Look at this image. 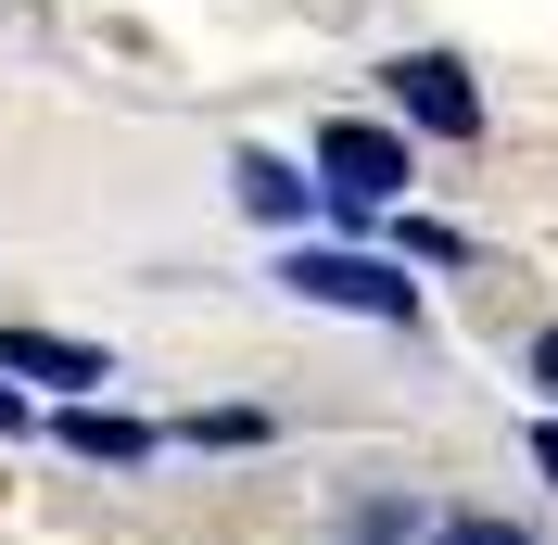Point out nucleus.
Listing matches in <instances>:
<instances>
[{
	"mask_svg": "<svg viewBox=\"0 0 558 545\" xmlns=\"http://www.w3.org/2000/svg\"><path fill=\"white\" fill-rule=\"evenodd\" d=\"M0 368H26V380H102V342H51V330H0Z\"/></svg>",
	"mask_w": 558,
	"mask_h": 545,
	"instance_id": "obj_4",
	"label": "nucleus"
},
{
	"mask_svg": "<svg viewBox=\"0 0 558 545\" xmlns=\"http://www.w3.org/2000/svg\"><path fill=\"white\" fill-rule=\"evenodd\" d=\"M533 470H546V482H558V419H546V432H533Z\"/></svg>",
	"mask_w": 558,
	"mask_h": 545,
	"instance_id": "obj_9",
	"label": "nucleus"
},
{
	"mask_svg": "<svg viewBox=\"0 0 558 545\" xmlns=\"http://www.w3.org/2000/svg\"><path fill=\"white\" fill-rule=\"evenodd\" d=\"M445 545H533V533H508V520H445Z\"/></svg>",
	"mask_w": 558,
	"mask_h": 545,
	"instance_id": "obj_7",
	"label": "nucleus"
},
{
	"mask_svg": "<svg viewBox=\"0 0 558 545\" xmlns=\"http://www.w3.org/2000/svg\"><path fill=\"white\" fill-rule=\"evenodd\" d=\"M317 166H330V204L368 216V204H393V191H407V140H393V128H355V114H343V128L317 140Z\"/></svg>",
	"mask_w": 558,
	"mask_h": 545,
	"instance_id": "obj_2",
	"label": "nucleus"
},
{
	"mask_svg": "<svg viewBox=\"0 0 558 545\" xmlns=\"http://www.w3.org/2000/svg\"><path fill=\"white\" fill-rule=\"evenodd\" d=\"M533 380H546V393H558V330H546V342H533Z\"/></svg>",
	"mask_w": 558,
	"mask_h": 545,
	"instance_id": "obj_8",
	"label": "nucleus"
},
{
	"mask_svg": "<svg viewBox=\"0 0 558 545\" xmlns=\"http://www.w3.org/2000/svg\"><path fill=\"white\" fill-rule=\"evenodd\" d=\"M0 432H26V393H13V380H0Z\"/></svg>",
	"mask_w": 558,
	"mask_h": 545,
	"instance_id": "obj_10",
	"label": "nucleus"
},
{
	"mask_svg": "<svg viewBox=\"0 0 558 545\" xmlns=\"http://www.w3.org/2000/svg\"><path fill=\"white\" fill-rule=\"evenodd\" d=\"M292 292H305V305H355V317H381V330L418 317V279L393 267V254H292Z\"/></svg>",
	"mask_w": 558,
	"mask_h": 545,
	"instance_id": "obj_1",
	"label": "nucleus"
},
{
	"mask_svg": "<svg viewBox=\"0 0 558 545\" xmlns=\"http://www.w3.org/2000/svg\"><path fill=\"white\" fill-rule=\"evenodd\" d=\"M393 102H407L418 128H445V140L483 128V89H470V64H445V51H407V64H393Z\"/></svg>",
	"mask_w": 558,
	"mask_h": 545,
	"instance_id": "obj_3",
	"label": "nucleus"
},
{
	"mask_svg": "<svg viewBox=\"0 0 558 545\" xmlns=\"http://www.w3.org/2000/svg\"><path fill=\"white\" fill-rule=\"evenodd\" d=\"M229 178H242V204L267 216V229H292V216H305V178L279 166V153H242V166H229Z\"/></svg>",
	"mask_w": 558,
	"mask_h": 545,
	"instance_id": "obj_5",
	"label": "nucleus"
},
{
	"mask_svg": "<svg viewBox=\"0 0 558 545\" xmlns=\"http://www.w3.org/2000/svg\"><path fill=\"white\" fill-rule=\"evenodd\" d=\"M64 444H76V457H102V470H140V457H153V432H140V419H102V407L64 419Z\"/></svg>",
	"mask_w": 558,
	"mask_h": 545,
	"instance_id": "obj_6",
	"label": "nucleus"
}]
</instances>
